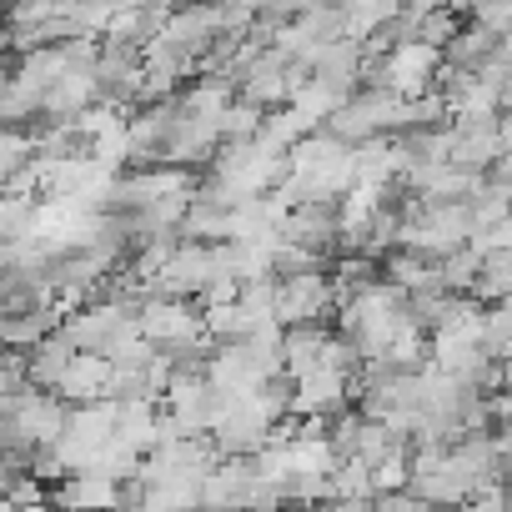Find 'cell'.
I'll return each mask as SVG.
<instances>
[{
    "label": "cell",
    "instance_id": "cell-2",
    "mask_svg": "<svg viewBox=\"0 0 512 512\" xmlns=\"http://www.w3.org/2000/svg\"><path fill=\"white\" fill-rule=\"evenodd\" d=\"M377 76H382L377 91H392V96H402V101H417V96H427V91L437 86V76H442V51H432V46H422V41H402V46L382 61Z\"/></svg>",
    "mask_w": 512,
    "mask_h": 512
},
{
    "label": "cell",
    "instance_id": "cell-10",
    "mask_svg": "<svg viewBox=\"0 0 512 512\" xmlns=\"http://www.w3.org/2000/svg\"><path fill=\"white\" fill-rule=\"evenodd\" d=\"M36 226V196L31 191H11L0 196V241H16Z\"/></svg>",
    "mask_w": 512,
    "mask_h": 512
},
{
    "label": "cell",
    "instance_id": "cell-4",
    "mask_svg": "<svg viewBox=\"0 0 512 512\" xmlns=\"http://www.w3.org/2000/svg\"><path fill=\"white\" fill-rule=\"evenodd\" d=\"M111 382H116V367H111L106 357H96V352H81V357L71 362L66 382L56 387V397H71V402H81V407L111 402Z\"/></svg>",
    "mask_w": 512,
    "mask_h": 512
},
{
    "label": "cell",
    "instance_id": "cell-9",
    "mask_svg": "<svg viewBox=\"0 0 512 512\" xmlns=\"http://www.w3.org/2000/svg\"><path fill=\"white\" fill-rule=\"evenodd\" d=\"M477 272H482V251L477 246H462L452 256L437 262V277H442V292H472L477 287Z\"/></svg>",
    "mask_w": 512,
    "mask_h": 512
},
{
    "label": "cell",
    "instance_id": "cell-6",
    "mask_svg": "<svg viewBox=\"0 0 512 512\" xmlns=\"http://www.w3.org/2000/svg\"><path fill=\"white\" fill-rule=\"evenodd\" d=\"M81 352L56 332V337H46L41 347H36V357L26 362V382L36 387V392H56L61 382H66V372H71V362H76Z\"/></svg>",
    "mask_w": 512,
    "mask_h": 512
},
{
    "label": "cell",
    "instance_id": "cell-3",
    "mask_svg": "<svg viewBox=\"0 0 512 512\" xmlns=\"http://www.w3.org/2000/svg\"><path fill=\"white\" fill-rule=\"evenodd\" d=\"M272 307H277V327L292 332V327H322V317L342 302L327 277H277Z\"/></svg>",
    "mask_w": 512,
    "mask_h": 512
},
{
    "label": "cell",
    "instance_id": "cell-1",
    "mask_svg": "<svg viewBox=\"0 0 512 512\" xmlns=\"http://www.w3.org/2000/svg\"><path fill=\"white\" fill-rule=\"evenodd\" d=\"M141 337L156 347V352H186L206 337V322L196 317L191 302H176V297H146L141 302Z\"/></svg>",
    "mask_w": 512,
    "mask_h": 512
},
{
    "label": "cell",
    "instance_id": "cell-8",
    "mask_svg": "<svg viewBox=\"0 0 512 512\" xmlns=\"http://www.w3.org/2000/svg\"><path fill=\"white\" fill-rule=\"evenodd\" d=\"M51 322H61V317L46 312V307H36V312H16V317L0 312V347H41V342L51 337Z\"/></svg>",
    "mask_w": 512,
    "mask_h": 512
},
{
    "label": "cell",
    "instance_id": "cell-7",
    "mask_svg": "<svg viewBox=\"0 0 512 512\" xmlns=\"http://www.w3.org/2000/svg\"><path fill=\"white\" fill-rule=\"evenodd\" d=\"M492 56H497V36H487L482 26H462V31L452 36V46L442 51V66H447V71H472V76H477Z\"/></svg>",
    "mask_w": 512,
    "mask_h": 512
},
{
    "label": "cell",
    "instance_id": "cell-5",
    "mask_svg": "<svg viewBox=\"0 0 512 512\" xmlns=\"http://www.w3.org/2000/svg\"><path fill=\"white\" fill-rule=\"evenodd\" d=\"M327 347H332V332L327 327H292V332H282V372L292 382L312 377L322 367Z\"/></svg>",
    "mask_w": 512,
    "mask_h": 512
}]
</instances>
